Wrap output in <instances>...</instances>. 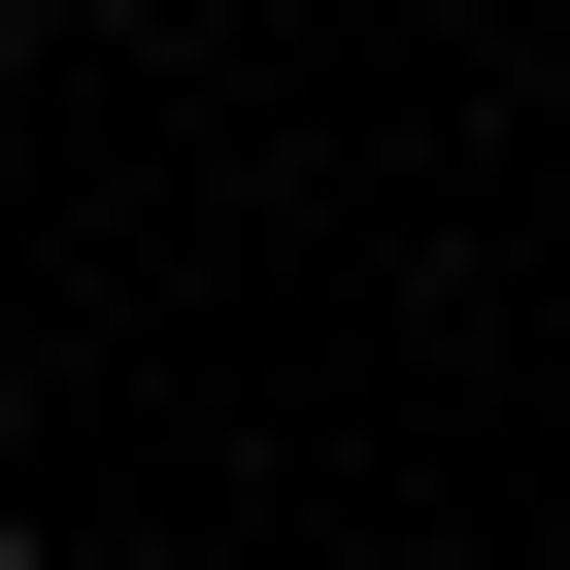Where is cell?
I'll return each instance as SVG.
<instances>
[{"label":"cell","instance_id":"6da1fadb","mask_svg":"<svg viewBox=\"0 0 570 570\" xmlns=\"http://www.w3.org/2000/svg\"><path fill=\"white\" fill-rule=\"evenodd\" d=\"M0 570H68V537H0Z\"/></svg>","mask_w":570,"mask_h":570}]
</instances>
